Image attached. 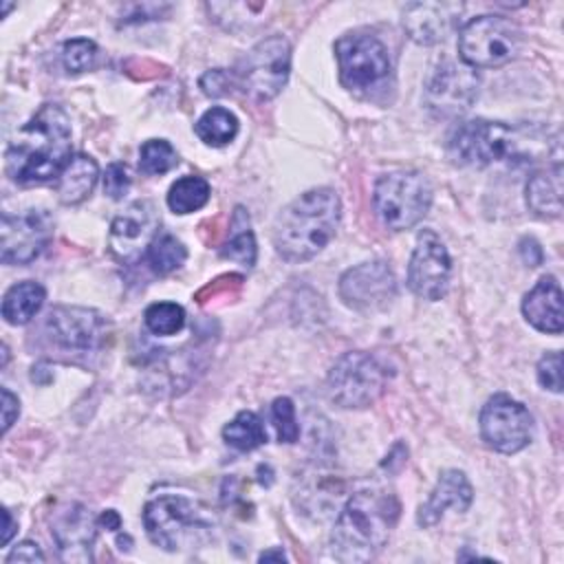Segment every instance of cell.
<instances>
[{"mask_svg":"<svg viewBox=\"0 0 564 564\" xmlns=\"http://www.w3.org/2000/svg\"><path fill=\"white\" fill-rule=\"evenodd\" d=\"M68 161L70 121L55 104H44L24 126H20L4 150L7 174L22 185L57 178Z\"/></svg>","mask_w":564,"mask_h":564,"instance_id":"6da1fadb","label":"cell"},{"mask_svg":"<svg viewBox=\"0 0 564 564\" xmlns=\"http://www.w3.org/2000/svg\"><path fill=\"white\" fill-rule=\"evenodd\" d=\"M401 513L399 498L388 489H361L339 511L330 551L339 562H368L386 546Z\"/></svg>","mask_w":564,"mask_h":564,"instance_id":"7a4b0ae2","label":"cell"},{"mask_svg":"<svg viewBox=\"0 0 564 564\" xmlns=\"http://www.w3.org/2000/svg\"><path fill=\"white\" fill-rule=\"evenodd\" d=\"M341 216L339 196L330 187H315L291 200L275 218L273 245L286 262L317 256L335 236Z\"/></svg>","mask_w":564,"mask_h":564,"instance_id":"3957f363","label":"cell"},{"mask_svg":"<svg viewBox=\"0 0 564 564\" xmlns=\"http://www.w3.org/2000/svg\"><path fill=\"white\" fill-rule=\"evenodd\" d=\"M143 524L152 544L163 551H181L205 542L214 529V518L200 502L187 496L165 494L145 505Z\"/></svg>","mask_w":564,"mask_h":564,"instance_id":"277c9868","label":"cell"},{"mask_svg":"<svg viewBox=\"0 0 564 564\" xmlns=\"http://www.w3.org/2000/svg\"><path fill=\"white\" fill-rule=\"evenodd\" d=\"M375 212L392 231H403L423 220L432 205V187L419 172H390L377 178Z\"/></svg>","mask_w":564,"mask_h":564,"instance_id":"5b68a950","label":"cell"},{"mask_svg":"<svg viewBox=\"0 0 564 564\" xmlns=\"http://www.w3.org/2000/svg\"><path fill=\"white\" fill-rule=\"evenodd\" d=\"M386 379L388 372L377 357L364 350H352L344 352L333 364L326 377V392L339 408H368L381 397Z\"/></svg>","mask_w":564,"mask_h":564,"instance_id":"8992f818","label":"cell"},{"mask_svg":"<svg viewBox=\"0 0 564 564\" xmlns=\"http://www.w3.org/2000/svg\"><path fill=\"white\" fill-rule=\"evenodd\" d=\"M520 48L518 26L502 15H478L458 33L460 62L471 68H494L511 62Z\"/></svg>","mask_w":564,"mask_h":564,"instance_id":"52a82bcc","label":"cell"},{"mask_svg":"<svg viewBox=\"0 0 564 564\" xmlns=\"http://www.w3.org/2000/svg\"><path fill=\"white\" fill-rule=\"evenodd\" d=\"M291 70V44L282 35H269L260 40L242 57L238 68V82L242 90L258 99H273L286 84Z\"/></svg>","mask_w":564,"mask_h":564,"instance_id":"ba28073f","label":"cell"},{"mask_svg":"<svg viewBox=\"0 0 564 564\" xmlns=\"http://www.w3.org/2000/svg\"><path fill=\"white\" fill-rule=\"evenodd\" d=\"M339 79L348 90H370L388 79L392 64L383 42L370 33H348L335 42Z\"/></svg>","mask_w":564,"mask_h":564,"instance_id":"9c48e42d","label":"cell"},{"mask_svg":"<svg viewBox=\"0 0 564 564\" xmlns=\"http://www.w3.org/2000/svg\"><path fill=\"white\" fill-rule=\"evenodd\" d=\"M516 150V132L487 119H471L460 123L449 139V154L460 165H489Z\"/></svg>","mask_w":564,"mask_h":564,"instance_id":"30bf717a","label":"cell"},{"mask_svg":"<svg viewBox=\"0 0 564 564\" xmlns=\"http://www.w3.org/2000/svg\"><path fill=\"white\" fill-rule=\"evenodd\" d=\"M533 419L529 410L509 394H494L480 410L482 441L502 454H516L529 445Z\"/></svg>","mask_w":564,"mask_h":564,"instance_id":"8fae6325","label":"cell"},{"mask_svg":"<svg viewBox=\"0 0 564 564\" xmlns=\"http://www.w3.org/2000/svg\"><path fill=\"white\" fill-rule=\"evenodd\" d=\"M53 216L46 209L2 214L0 258L4 264H26L35 260L53 238Z\"/></svg>","mask_w":564,"mask_h":564,"instance_id":"7c38bea8","label":"cell"},{"mask_svg":"<svg viewBox=\"0 0 564 564\" xmlns=\"http://www.w3.org/2000/svg\"><path fill=\"white\" fill-rule=\"evenodd\" d=\"M478 95V75L465 62L445 59L427 79L425 104L436 117H458L471 108Z\"/></svg>","mask_w":564,"mask_h":564,"instance_id":"4fadbf2b","label":"cell"},{"mask_svg":"<svg viewBox=\"0 0 564 564\" xmlns=\"http://www.w3.org/2000/svg\"><path fill=\"white\" fill-rule=\"evenodd\" d=\"M449 275L452 260L447 247L432 229H423L416 236V245L408 264L410 291L427 302H436L447 293Z\"/></svg>","mask_w":564,"mask_h":564,"instance_id":"5bb4252c","label":"cell"},{"mask_svg":"<svg viewBox=\"0 0 564 564\" xmlns=\"http://www.w3.org/2000/svg\"><path fill=\"white\" fill-rule=\"evenodd\" d=\"M337 291L352 311L372 313L386 308L397 297V280L388 262L372 260L348 269L339 278Z\"/></svg>","mask_w":564,"mask_h":564,"instance_id":"9a60e30c","label":"cell"},{"mask_svg":"<svg viewBox=\"0 0 564 564\" xmlns=\"http://www.w3.org/2000/svg\"><path fill=\"white\" fill-rule=\"evenodd\" d=\"M156 236H159L156 207L150 200H137L128 205L126 212L110 223L108 247L117 260L132 264L143 253H148Z\"/></svg>","mask_w":564,"mask_h":564,"instance_id":"2e32d148","label":"cell"},{"mask_svg":"<svg viewBox=\"0 0 564 564\" xmlns=\"http://www.w3.org/2000/svg\"><path fill=\"white\" fill-rule=\"evenodd\" d=\"M48 337L66 350H93L106 335V319L84 306H55L44 319Z\"/></svg>","mask_w":564,"mask_h":564,"instance_id":"e0dca14e","label":"cell"},{"mask_svg":"<svg viewBox=\"0 0 564 564\" xmlns=\"http://www.w3.org/2000/svg\"><path fill=\"white\" fill-rule=\"evenodd\" d=\"M97 520L84 505H68L62 509L53 524L51 533L57 544L59 557L64 562H90L93 560V542L97 538Z\"/></svg>","mask_w":564,"mask_h":564,"instance_id":"ac0fdd59","label":"cell"},{"mask_svg":"<svg viewBox=\"0 0 564 564\" xmlns=\"http://www.w3.org/2000/svg\"><path fill=\"white\" fill-rule=\"evenodd\" d=\"M474 500V489L467 480V476L458 469H445L432 489L430 498L419 507L416 522L421 527H434L447 507L456 509L458 513H465Z\"/></svg>","mask_w":564,"mask_h":564,"instance_id":"d6986e66","label":"cell"},{"mask_svg":"<svg viewBox=\"0 0 564 564\" xmlns=\"http://www.w3.org/2000/svg\"><path fill=\"white\" fill-rule=\"evenodd\" d=\"M454 4L443 2H412L403 9V29L410 40L432 46L445 40L454 24Z\"/></svg>","mask_w":564,"mask_h":564,"instance_id":"ffe728a7","label":"cell"},{"mask_svg":"<svg viewBox=\"0 0 564 564\" xmlns=\"http://www.w3.org/2000/svg\"><path fill=\"white\" fill-rule=\"evenodd\" d=\"M522 315L524 319L551 335H560L564 326V311H562V289L553 275H544L535 282V286L522 300Z\"/></svg>","mask_w":564,"mask_h":564,"instance_id":"44dd1931","label":"cell"},{"mask_svg":"<svg viewBox=\"0 0 564 564\" xmlns=\"http://www.w3.org/2000/svg\"><path fill=\"white\" fill-rule=\"evenodd\" d=\"M97 178H99L97 161L86 154H75L70 156V161L66 163V167L59 172L55 181L57 198L64 205H77L90 196Z\"/></svg>","mask_w":564,"mask_h":564,"instance_id":"7402d4cb","label":"cell"},{"mask_svg":"<svg viewBox=\"0 0 564 564\" xmlns=\"http://www.w3.org/2000/svg\"><path fill=\"white\" fill-rule=\"evenodd\" d=\"M527 205L535 216L557 218L562 214V167L535 172L527 183Z\"/></svg>","mask_w":564,"mask_h":564,"instance_id":"603a6c76","label":"cell"},{"mask_svg":"<svg viewBox=\"0 0 564 564\" xmlns=\"http://www.w3.org/2000/svg\"><path fill=\"white\" fill-rule=\"evenodd\" d=\"M46 300V291L40 282L24 280L13 284L2 297V317L7 324L22 326L31 322Z\"/></svg>","mask_w":564,"mask_h":564,"instance_id":"cb8c5ba5","label":"cell"},{"mask_svg":"<svg viewBox=\"0 0 564 564\" xmlns=\"http://www.w3.org/2000/svg\"><path fill=\"white\" fill-rule=\"evenodd\" d=\"M229 227H231L229 238L223 245L220 256L229 258V260H234L242 267H253L258 249H256V236H253V229H251V220H249V214L245 212V207L238 205L234 209Z\"/></svg>","mask_w":564,"mask_h":564,"instance_id":"d4e9b609","label":"cell"},{"mask_svg":"<svg viewBox=\"0 0 564 564\" xmlns=\"http://www.w3.org/2000/svg\"><path fill=\"white\" fill-rule=\"evenodd\" d=\"M194 132L207 145H227L238 134V117L223 106H214L198 117V121L194 123Z\"/></svg>","mask_w":564,"mask_h":564,"instance_id":"484cf974","label":"cell"},{"mask_svg":"<svg viewBox=\"0 0 564 564\" xmlns=\"http://www.w3.org/2000/svg\"><path fill=\"white\" fill-rule=\"evenodd\" d=\"M223 438L238 452H251L267 443V432L256 412L242 410L223 427Z\"/></svg>","mask_w":564,"mask_h":564,"instance_id":"4316f807","label":"cell"},{"mask_svg":"<svg viewBox=\"0 0 564 564\" xmlns=\"http://www.w3.org/2000/svg\"><path fill=\"white\" fill-rule=\"evenodd\" d=\"M209 183L203 176H183L167 192V207L174 214H192L209 200Z\"/></svg>","mask_w":564,"mask_h":564,"instance_id":"83f0119b","label":"cell"},{"mask_svg":"<svg viewBox=\"0 0 564 564\" xmlns=\"http://www.w3.org/2000/svg\"><path fill=\"white\" fill-rule=\"evenodd\" d=\"M145 258H148V264H150V269H152L154 273L167 275V273L176 271V269L185 262L187 249H185V245H183L178 238H174L172 234H159V236L152 240V245H150Z\"/></svg>","mask_w":564,"mask_h":564,"instance_id":"f1b7e54d","label":"cell"},{"mask_svg":"<svg viewBox=\"0 0 564 564\" xmlns=\"http://www.w3.org/2000/svg\"><path fill=\"white\" fill-rule=\"evenodd\" d=\"M143 322L152 335H176L185 326V311L176 302H154L145 308Z\"/></svg>","mask_w":564,"mask_h":564,"instance_id":"f546056e","label":"cell"},{"mask_svg":"<svg viewBox=\"0 0 564 564\" xmlns=\"http://www.w3.org/2000/svg\"><path fill=\"white\" fill-rule=\"evenodd\" d=\"M178 163V154L165 139H148L139 150V170L148 176L165 174Z\"/></svg>","mask_w":564,"mask_h":564,"instance_id":"4dcf8cb0","label":"cell"},{"mask_svg":"<svg viewBox=\"0 0 564 564\" xmlns=\"http://www.w3.org/2000/svg\"><path fill=\"white\" fill-rule=\"evenodd\" d=\"M99 48L93 40L75 37L62 46V64L68 73H86L97 64Z\"/></svg>","mask_w":564,"mask_h":564,"instance_id":"1f68e13d","label":"cell"},{"mask_svg":"<svg viewBox=\"0 0 564 564\" xmlns=\"http://www.w3.org/2000/svg\"><path fill=\"white\" fill-rule=\"evenodd\" d=\"M271 421L280 443H295L300 438V425L295 419V405L289 397H278L271 403Z\"/></svg>","mask_w":564,"mask_h":564,"instance_id":"d6a6232c","label":"cell"},{"mask_svg":"<svg viewBox=\"0 0 564 564\" xmlns=\"http://www.w3.org/2000/svg\"><path fill=\"white\" fill-rule=\"evenodd\" d=\"M538 381L551 392H562V355L557 350L546 352L538 361Z\"/></svg>","mask_w":564,"mask_h":564,"instance_id":"836d02e7","label":"cell"},{"mask_svg":"<svg viewBox=\"0 0 564 564\" xmlns=\"http://www.w3.org/2000/svg\"><path fill=\"white\" fill-rule=\"evenodd\" d=\"M128 189H130V176H128L126 167L121 163H110L104 174V192L117 200V198L126 196Z\"/></svg>","mask_w":564,"mask_h":564,"instance_id":"e575fe53","label":"cell"},{"mask_svg":"<svg viewBox=\"0 0 564 564\" xmlns=\"http://www.w3.org/2000/svg\"><path fill=\"white\" fill-rule=\"evenodd\" d=\"M229 77H227V73L225 70H220V68H216V70H209V73H205L203 75V79H200V88L207 93V95H212V97H218V95H227V86H229Z\"/></svg>","mask_w":564,"mask_h":564,"instance_id":"d590c367","label":"cell"},{"mask_svg":"<svg viewBox=\"0 0 564 564\" xmlns=\"http://www.w3.org/2000/svg\"><path fill=\"white\" fill-rule=\"evenodd\" d=\"M44 553L40 551V546L35 542H20L15 544V549L7 555V564H13V562H44Z\"/></svg>","mask_w":564,"mask_h":564,"instance_id":"8d00e7d4","label":"cell"},{"mask_svg":"<svg viewBox=\"0 0 564 564\" xmlns=\"http://www.w3.org/2000/svg\"><path fill=\"white\" fill-rule=\"evenodd\" d=\"M18 414H20V401H18V397H15L11 390L2 388V430H4V432L13 425V421L18 419Z\"/></svg>","mask_w":564,"mask_h":564,"instance_id":"74e56055","label":"cell"},{"mask_svg":"<svg viewBox=\"0 0 564 564\" xmlns=\"http://www.w3.org/2000/svg\"><path fill=\"white\" fill-rule=\"evenodd\" d=\"M520 256L529 267H538L542 262V249L533 238H522L520 240Z\"/></svg>","mask_w":564,"mask_h":564,"instance_id":"f35d334b","label":"cell"},{"mask_svg":"<svg viewBox=\"0 0 564 564\" xmlns=\"http://www.w3.org/2000/svg\"><path fill=\"white\" fill-rule=\"evenodd\" d=\"M97 522H99L101 527L110 529V531H115V529H119V527H121V518H119V513H117L115 509L104 511V513L97 518Z\"/></svg>","mask_w":564,"mask_h":564,"instance_id":"ab89813d","label":"cell"},{"mask_svg":"<svg viewBox=\"0 0 564 564\" xmlns=\"http://www.w3.org/2000/svg\"><path fill=\"white\" fill-rule=\"evenodd\" d=\"M11 533H13V520H11L9 509H4V535H2V542H4V544L11 540Z\"/></svg>","mask_w":564,"mask_h":564,"instance_id":"60d3db41","label":"cell"},{"mask_svg":"<svg viewBox=\"0 0 564 564\" xmlns=\"http://www.w3.org/2000/svg\"><path fill=\"white\" fill-rule=\"evenodd\" d=\"M258 560H260V562H267V560H286V555H284L282 549H278V551H264V553H260Z\"/></svg>","mask_w":564,"mask_h":564,"instance_id":"b9f144b4","label":"cell"}]
</instances>
